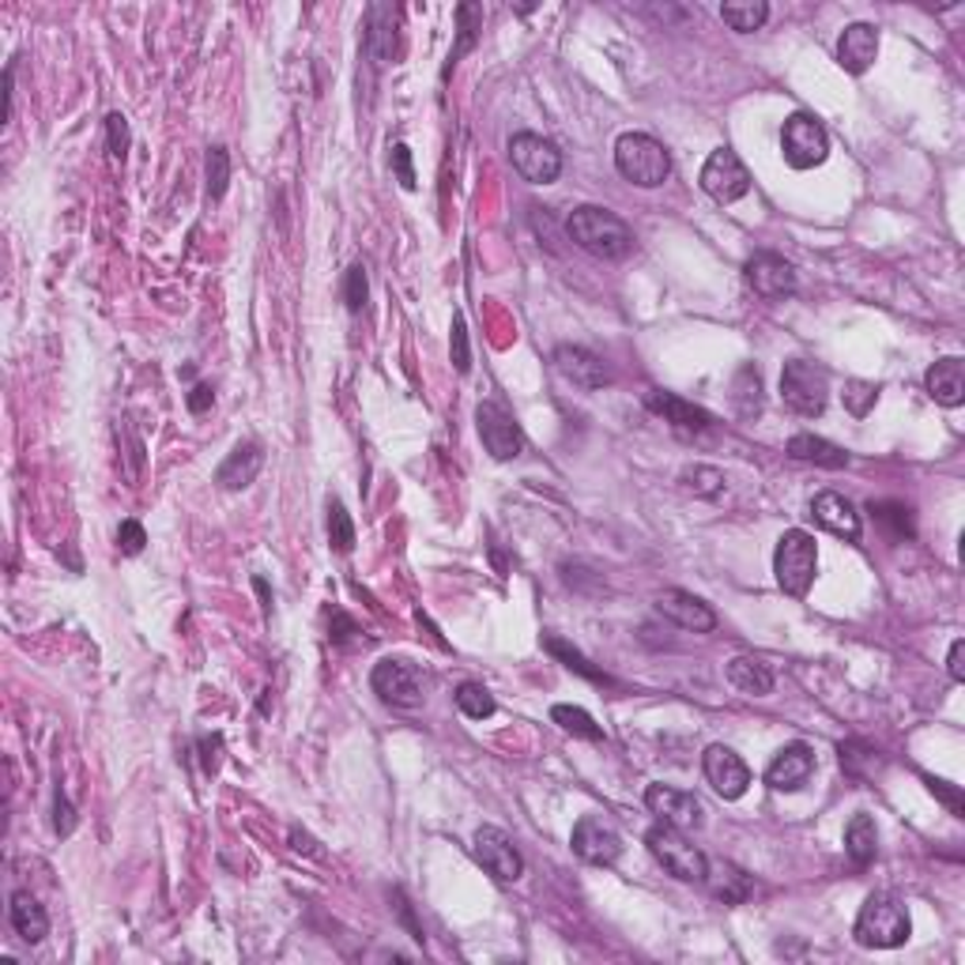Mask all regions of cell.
Wrapping results in <instances>:
<instances>
[{"label":"cell","instance_id":"cell-50","mask_svg":"<svg viewBox=\"0 0 965 965\" xmlns=\"http://www.w3.org/2000/svg\"><path fill=\"white\" fill-rule=\"evenodd\" d=\"M946 672H951L954 683H965V641L954 638L951 641V657H946Z\"/></svg>","mask_w":965,"mask_h":965},{"label":"cell","instance_id":"cell-24","mask_svg":"<svg viewBox=\"0 0 965 965\" xmlns=\"http://www.w3.org/2000/svg\"><path fill=\"white\" fill-rule=\"evenodd\" d=\"M260 468H265V449H260V441H246V446H238L220 464L215 483H220L223 491H246V486L260 475Z\"/></svg>","mask_w":965,"mask_h":965},{"label":"cell","instance_id":"cell-49","mask_svg":"<svg viewBox=\"0 0 965 965\" xmlns=\"http://www.w3.org/2000/svg\"><path fill=\"white\" fill-rule=\"evenodd\" d=\"M393 170L404 189H415V170H412V147L407 144H393Z\"/></svg>","mask_w":965,"mask_h":965},{"label":"cell","instance_id":"cell-52","mask_svg":"<svg viewBox=\"0 0 965 965\" xmlns=\"http://www.w3.org/2000/svg\"><path fill=\"white\" fill-rule=\"evenodd\" d=\"M393 898H396V912H400V920H404V924H407V932H412V939H415V943H426L423 928L415 924V917H412V906H407V898H404V894H400V890L393 894Z\"/></svg>","mask_w":965,"mask_h":965},{"label":"cell","instance_id":"cell-30","mask_svg":"<svg viewBox=\"0 0 965 965\" xmlns=\"http://www.w3.org/2000/svg\"><path fill=\"white\" fill-rule=\"evenodd\" d=\"M875 852H879V830H875V819L872 815H852V822L845 826V856L852 860V867L875 864Z\"/></svg>","mask_w":965,"mask_h":965},{"label":"cell","instance_id":"cell-39","mask_svg":"<svg viewBox=\"0 0 965 965\" xmlns=\"http://www.w3.org/2000/svg\"><path fill=\"white\" fill-rule=\"evenodd\" d=\"M328 543H333V551L340 554H351L355 551V525L351 517H347L344 502H328Z\"/></svg>","mask_w":965,"mask_h":965},{"label":"cell","instance_id":"cell-31","mask_svg":"<svg viewBox=\"0 0 965 965\" xmlns=\"http://www.w3.org/2000/svg\"><path fill=\"white\" fill-rule=\"evenodd\" d=\"M480 31H483V8L480 4H460L457 8V46L449 49V60H446V72H441V80H446V76L457 68V60L475 46Z\"/></svg>","mask_w":965,"mask_h":965},{"label":"cell","instance_id":"cell-25","mask_svg":"<svg viewBox=\"0 0 965 965\" xmlns=\"http://www.w3.org/2000/svg\"><path fill=\"white\" fill-rule=\"evenodd\" d=\"M367 54L373 65H389L396 57V8L370 4L367 12Z\"/></svg>","mask_w":965,"mask_h":965},{"label":"cell","instance_id":"cell-17","mask_svg":"<svg viewBox=\"0 0 965 965\" xmlns=\"http://www.w3.org/2000/svg\"><path fill=\"white\" fill-rule=\"evenodd\" d=\"M657 611L664 615L667 622L683 626L691 633H712L717 630V611L698 599L694 593H683V588H667V593L657 596Z\"/></svg>","mask_w":965,"mask_h":965},{"label":"cell","instance_id":"cell-35","mask_svg":"<svg viewBox=\"0 0 965 965\" xmlns=\"http://www.w3.org/2000/svg\"><path fill=\"white\" fill-rule=\"evenodd\" d=\"M720 20L739 34H751L770 20V4L766 0H732V4L720 8Z\"/></svg>","mask_w":965,"mask_h":965},{"label":"cell","instance_id":"cell-5","mask_svg":"<svg viewBox=\"0 0 965 965\" xmlns=\"http://www.w3.org/2000/svg\"><path fill=\"white\" fill-rule=\"evenodd\" d=\"M646 845L657 856V864L664 867L667 875H675L680 883L706 879L709 856L698 845H691V841L683 838V830H675V826H664V822L653 826V830L646 833Z\"/></svg>","mask_w":965,"mask_h":965},{"label":"cell","instance_id":"cell-48","mask_svg":"<svg viewBox=\"0 0 965 965\" xmlns=\"http://www.w3.org/2000/svg\"><path fill=\"white\" fill-rule=\"evenodd\" d=\"M54 830L60 833V838H68V833L76 830V811H72V804H68L65 788H57V796H54Z\"/></svg>","mask_w":965,"mask_h":965},{"label":"cell","instance_id":"cell-18","mask_svg":"<svg viewBox=\"0 0 965 965\" xmlns=\"http://www.w3.org/2000/svg\"><path fill=\"white\" fill-rule=\"evenodd\" d=\"M815 773V751L807 743H788L773 754V762L766 766V785L773 793H796L811 781Z\"/></svg>","mask_w":965,"mask_h":965},{"label":"cell","instance_id":"cell-51","mask_svg":"<svg viewBox=\"0 0 965 965\" xmlns=\"http://www.w3.org/2000/svg\"><path fill=\"white\" fill-rule=\"evenodd\" d=\"M212 400H215L212 385H193V393L186 396V404H189V412H193V415H204L207 407H212Z\"/></svg>","mask_w":965,"mask_h":965},{"label":"cell","instance_id":"cell-38","mask_svg":"<svg viewBox=\"0 0 965 965\" xmlns=\"http://www.w3.org/2000/svg\"><path fill=\"white\" fill-rule=\"evenodd\" d=\"M872 513L879 525H886L894 532V540H912V509L901 506V502H872Z\"/></svg>","mask_w":965,"mask_h":965},{"label":"cell","instance_id":"cell-33","mask_svg":"<svg viewBox=\"0 0 965 965\" xmlns=\"http://www.w3.org/2000/svg\"><path fill=\"white\" fill-rule=\"evenodd\" d=\"M838 754H841V770H845L852 781H867L883 766L879 751H875L872 743H864V739H845V743L838 747Z\"/></svg>","mask_w":965,"mask_h":965},{"label":"cell","instance_id":"cell-41","mask_svg":"<svg viewBox=\"0 0 965 965\" xmlns=\"http://www.w3.org/2000/svg\"><path fill=\"white\" fill-rule=\"evenodd\" d=\"M683 483L691 486L698 498H720V494H725V472H717V468H709V464L686 468Z\"/></svg>","mask_w":965,"mask_h":965},{"label":"cell","instance_id":"cell-11","mask_svg":"<svg viewBox=\"0 0 965 965\" xmlns=\"http://www.w3.org/2000/svg\"><path fill=\"white\" fill-rule=\"evenodd\" d=\"M475 426H480V438L494 460H513L525 449V434H520L517 419L502 404H494V400H483L475 407Z\"/></svg>","mask_w":965,"mask_h":965},{"label":"cell","instance_id":"cell-23","mask_svg":"<svg viewBox=\"0 0 965 965\" xmlns=\"http://www.w3.org/2000/svg\"><path fill=\"white\" fill-rule=\"evenodd\" d=\"M924 389H928V396H932L935 404L962 407L965 404V362L954 359V355L932 362L928 373H924Z\"/></svg>","mask_w":965,"mask_h":965},{"label":"cell","instance_id":"cell-46","mask_svg":"<svg viewBox=\"0 0 965 965\" xmlns=\"http://www.w3.org/2000/svg\"><path fill=\"white\" fill-rule=\"evenodd\" d=\"M106 141H110V155H114V159H125V152H128V121H125V114H110L106 117Z\"/></svg>","mask_w":965,"mask_h":965},{"label":"cell","instance_id":"cell-26","mask_svg":"<svg viewBox=\"0 0 965 965\" xmlns=\"http://www.w3.org/2000/svg\"><path fill=\"white\" fill-rule=\"evenodd\" d=\"M8 917H12V928H15V935H20L23 943L38 946L42 939L49 935V917H46L42 901L34 898L31 890H15V894H12V906H8Z\"/></svg>","mask_w":965,"mask_h":965},{"label":"cell","instance_id":"cell-9","mask_svg":"<svg viewBox=\"0 0 965 965\" xmlns=\"http://www.w3.org/2000/svg\"><path fill=\"white\" fill-rule=\"evenodd\" d=\"M509 159H513V170H517L525 181H532V186H551V181H559V173H562V152L540 133L513 136Z\"/></svg>","mask_w":965,"mask_h":965},{"label":"cell","instance_id":"cell-55","mask_svg":"<svg viewBox=\"0 0 965 965\" xmlns=\"http://www.w3.org/2000/svg\"><path fill=\"white\" fill-rule=\"evenodd\" d=\"M215 743H220V736H215L212 743H207V739H204V743H200V747H204V751H207V747H215ZM204 770H207V773H215V754H204Z\"/></svg>","mask_w":965,"mask_h":965},{"label":"cell","instance_id":"cell-42","mask_svg":"<svg viewBox=\"0 0 965 965\" xmlns=\"http://www.w3.org/2000/svg\"><path fill=\"white\" fill-rule=\"evenodd\" d=\"M841 396H845V412L849 415L867 419V415H872V407L879 404V385H872V381H849Z\"/></svg>","mask_w":965,"mask_h":965},{"label":"cell","instance_id":"cell-6","mask_svg":"<svg viewBox=\"0 0 965 965\" xmlns=\"http://www.w3.org/2000/svg\"><path fill=\"white\" fill-rule=\"evenodd\" d=\"M781 396H785V404L796 415L815 419V415L826 412V400H830V373L807 359L785 362V370H781Z\"/></svg>","mask_w":965,"mask_h":965},{"label":"cell","instance_id":"cell-27","mask_svg":"<svg viewBox=\"0 0 965 965\" xmlns=\"http://www.w3.org/2000/svg\"><path fill=\"white\" fill-rule=\"evenodd\" d=\"M702 883H706L712 898L725 901V906H739V901L751 898V875L739 872V867L728 864V860H709L706 879Z\"/></svg>","mask_w":965,"mask_h":965},{"label":"cell","instance_id":"cell-21","mask_svg":"<svg viewBox=\"0 0 965 965\" xmlns=\"http://www.w3.org/2000/svg\"><path fill=\"white\" fill-rule=\"evenodd\" d=\"M554 367H559L562 378H570L573 385L581 389H604L611 385V367H607L599 355L585 351V347H573V344H562L559 351H554Z\"/></svg>","mask_w":965,"mask_h":965},{"label":"cell","instance_id":"cell-20","mask_svg":"<svg viewBox=\"0 0 965 965\" xmlns=\"http://www.w3.org/2000/svg\"><path fill=\"white\" fill-rule=\"evenodd\" d=\"M747 283L762 299H788L796 294V268L777 254H754L747 260Z\"/></svg>","mask_w":965,"mask_h":965},{"label":"cell","instance_id":"cell-47","mask_svg":"<svg viewBox=\"0 0 965 965\" xmlns=\"http://www.w3.org/2000/svg\"><path fill=\"white\" fill-rule=\"evenodd\" d=\"M144 543H147V532H144L141 520H121V528H117V547H121V551L141 554Z\"/></svg>","mask_w":965,"mask_h":965},{"label":"cell","instance_id":"cell-37","mask_svg":"<svg viewBox=\"0 0 965 965\" xmlns=\"http://www.w3.org/2000/svg\"><path fill=\"white\" fill-rule=\"evenodd\" d=\"M453 698H457V709L464 712L468 720H486V717H494V709H498L483 683H460Z\"/></svg>","mask_w":965,"mask_h":965},{"label":"cell","instance_id":"cell-29","mask_svg":"<svg viewBox=\"0 0 965 965\" xmlns=\"http://www.w3.org/2000/svg\"><path fill=\"white\" fill-rule=\"evenodd\" d=\"M793 460H804V464H819V468H845L849 464V453L841 446H833V441L826 438H815V434H796V438H788V449H785Z\"/></svg>","mask_w":965,"mask_h":965},{"label":"cell","instance_id":"cell-12","mask_svg":"<svg viewBox=\"0 0 965 965\" xmlns=\"http://www.w3.org/2000/svg\"><path fill=\"white\" fill-rule=\"evenodd\" d=\"M472 849H475V860H480L498 883H517L520 875H525V860H520L509 833L498 830V826H480Z\"/></svg>","mask_w":965,"mask_h":965},{"label":"cell","instance_id":"cell-7","mask_svg":"<svg viewBox=\"0 0 965 965\" xmlns=\"http://www.w3.org/2000/svg\"><path fill=\"white\" fill-rule=\"evenodd\" d=\"M781 155L793 170H815L830 155V136L822 121L811 114H793L781 128Z\"/></svg>","mask_w":965,"mask_h":965},{"label":"cell","instance_id":"cell-36","mask_svg":"<svg viewBox=\"0 0 965 965\" xmlns=\"http://www.w3.org/2000/svg\"><path fill=\"white\" fill-rule=\"evenodd\" d=\"M551 720L562 728V732H570V736L593 739V743H607L604 728H599L596 720L588 717V712L581 709V706H554V709H551Z\"/></svg>","mask_w":965,"mask_h":965},{"label":"cell","instance_id":"cell-2","mask_svg":"<svg viewBox=\"0 0 965 965\" xmlns=\"http://www.w3.org/2000/svg\"><path fill=\"white\" fill-rule=\"evenodd\" d=\"M909 932H912L909 912L894 894H872V898L864 901V909H860L856 928H852L856 943L867 946V951H894V946H906Z\"/></svg>","mask_w":965,"mask_h":965},{"label":"cell","instance_id":"cell-4","mask_svg":"<svg viewBox=\"0 0 965 965\" xmlns=\"http://www.w3.org/2000/svg\"><path fill=\"white\" fill-rule=\"evenodd\" d=\"M773 573H777V585L785 588V596L804 599L815 585V573H819V547H815V536L804 532V528H788L777 540V551H773Z\"/></svg>","mask_w":965,"mask_h":965},{"label":"cell","instance_id":"cell-14","mask_svg":"<svg viewBox=\"0 0 965 965\" xmlns=\"http://www.w3.org/2000/svg\"><path fill=\"white\" fill-rule=\"evenodd\" d=\"M702 770H706V781L720 799H739L747 788H751V770H747V762L725 743L706 747V754H702Z\"/></svg>","mask_w":965,"mask_h":965},{"label":"cell","instance_id":"cell-45","mask_svg":"<svg viewBox=\"0 0 965 965\" xmlns=\"http://www.w3.org/2000/svg\"><path fill=\"white\" fill-rule=\"evenodd\" d=\"M449 355H453L457 373H468V370H472V351H468V325H464V313H453V340H449Z\"/></svg>","mask_w":965,"mask_h":965},{"label":"cell","instance_id":"cell-40","mask_svg":"<svg viewBox=\"0 0 965 965\" xmlns=\"http://www.w3.org/2000/svg\"><path fill=\"white\" fill-rule=\"evenodd\" d=\"M231 186V152L215 144L207 152V200H223Z\"/></svg>","mask_w":965,"mask_h":965},{"label":"cell","instance_id":"cell-22","mask_svg":"<svg viewBox=\"0 0 965 965\" xmlns=\"http://www.w3.org/2000/svg\"><path fill=\"white\" fill-rule=\"evenodd\" d=\"M879 57V31L872 23H849L838 38V65L852 76H864Z\"/></svg>","mask_w":965,"mask_h":965},{"label":"cell","instance_id":"cell-32","mask_svg":"<svg viewBox=\"0 0 965 965\" xmlns=\"http://www.w3.org/2000/svg\"><path fill=\"white\" fill-rule=\"evenodd\" d=\"M543 649L547 653H551L554 660H562V664L570 667V672H577V675H585L588 683H599V686H615V680L607 672H599V667H593V660H588L585 653H581V649H573L570 641H562V638H554V633H547L543 638Z\"/></svg>","mask_w":965,"mask_h":965},{"label":"cell","instance_id":"cell-56","mask_svg":"<svg viewBox=\"0 0 965 965\" xmlns=\"http://www.w3.org/2000/svg\"><path fill=\"white\" fill-rule=\"evenodd\" d=\"M254 585H257V593H260V599H265V611H268V607H272V604H268V585H265V581H260V577L254 581Z\"/></svg>","mask_w":965,"mask_h":965},{"label":"cell","instance_id":"cell-16","mask_svg":"<svg viewBox=\"0 0 965 965\" xmlns=\"http://www.w3.org/2000/svg\"><path fill=\"white\" fill-rule=\"evenodd\" d=\"M646 407L653 415H660V419L672 426L675 434H683V438H694V434L712 430V415L706 412V407L691 404V400H683L675 393H664V389H649Z\"/></svg>","mask_w":965,"mask_h":965},{"label":"cell","instance_id":"cell-1","mask_svg":"<svg viewBox=\"0 0 965 965\" xmlns=\"http://www.w3.org/2000/svg\"><path fill=\"white\" fill-rule=\"evenodd\" d=\"M566 234H570L573 246L585 249V254L596 260H622V257H630V249H633V231L626 227L615 212L596 207V204L573 207L570 220H566Z\"/></svg>","mask_w":965,"mask_h":965},{"label":"cell","instance_id":"cell-3","mask_svg":"<svg viewBox=\"0 0 965 965\" xmlns=\"http://www.w3.org/2000/svg\"><path fill=\"white\" fill-rule=\"evenodd\" d=\"M615 170H619L630 186L657 189L664 186L667 173H672V155L649 133H622L619 141H615Z\"/></svg>","mask_w":965,"mask_h":965},{"label":"cell","instance_id":"cell-53","mask_svg":"<svg viewBox=\"0 0 965 965\" xmlns=\"http://www.w3.org/2000/svg\"><path fill=\"white\" fill-rule=\"evenodd\" d=\"M351 633H359V626H355V619H347L344 611H333V633H328V638H333L336 646H344V641L351 638Z\"/></svg>","mask_w":965,"mask_h":965},{"label":"cell","instance_id":"cell-43","mask_svg":"<svg viewBox=\"0 0 965 965\" xmlns=\"http://www.w3.org/2000/svg\"><path fill=\"white\" fill-rule=\"evenodd\" d=\"M367 299H370V283H367V268H362V260H355L351 268H347L344 276V302L351 313H362L367 310Z\"/></svg>","mask_w":965,"mask_h":965},{"label":"cell","instance_id":"cell-28","mask_svg":"<svg viewBox=\"0 0 965 965\" xmlns=\"http://www.w3.org/2000/svg\"><path fill=\"white\" fill-rule=\"evenodd\" d=\"M725 672H728V683H732L736 691L754 694V698H766V694L773 691V672H770L766 660H759V657H736V660H728Z\"/></svg>","mask_w":965,"mask_h":965},{"label":"cell","instance_id":"cell-10","mask_svg":"<svg viewBox=\"0 0 965 965\" xmlns=\"http://www.w3.org/2000/svg\"><path fill=\"white\" fill-rule=\"evenodd\" d=\"M702 189L717 200V204H732V200L751 193V173H747L743 159L732 147H717L702 167Z\"/></svg>","mask_w":965,"mask_h":965},{"label":"cell","instance_id":"cell-34","mask_svg":"<svg viewBox=\"0 0 965 965\" xmlns=\"http://www.w3.org/2000/svg\"><path fill=\"white\" fill-rule=\"evenodd\" d=\"M732 404L739 419H754L762 412V373L754 367H739L732 381Z\"/></svg>","mask_w":965,"mask_h":965},{"label":"cell","instance_id":"cell-15","mask_svg":"<svg viewBox=\"0 0 965 965\" xmlns=\"http://www.w3.org/2000/svg\"><path fill=\"white\" fill-rule=\"evenodd\" d=\"M570 845L585 864H596V867H611L615 860L622 856V838L615 833V826H607L604 819H593V815H585V819L573 826Z\"/></svg>","mask_w":965,"mask_h":965},{"label":"cell","instance_id":"cell-19","mask_svg":"<svg viewBox=\"0 0 965 965\" xmlns=\"http://www.w3.org/2000/svg\"><path fill=\"white\" fill-rule=\"evenodd\" d=\"M811 517H815V525H819V528H826L830 536H841V540H849V543H856L860 532H864V520H860L856 506H852L845 494H838V491L815 494Z\"/></svg>","mask_w":965,"mask_h":965},{"label":"cell","instance_id":"cell-13","mask_svg":"<svg viewBox=\"0 0 965 965\" xmlns=\"http://www.w3.org/2000/svg\"><path fill=\"white\" fill-rule=\"evenodd\" d=\"M646 807L664 826H675V830H702V826H706V807H702V799L694 793H683V788L649 785Z\"/></svg>","mask_w":965,"mask_h":965},{"label":"cell","instance_id":"cell-54","mask_svg":"<svg viewBox=\"0 0 965 965\" xmlns=\"http://www.w3.org/2000/svg\"><path fill=\"white\" fill-rule=\"evenodd\" d=\"M291 841H294V849H299V852H310V856H317V860L325 856V849H317V841H313L306 830H299V826L291 830Z\"/></svg>","mask_w":965,"mask_h":965},{"label":"cell","instance_id":"cell-8","mask_svg":"<svg viewBox=\"0 0 965 965\" xmlns=\"http://www.w3.org/2000/svg\"><path fill=\"white\" fill-rule=\"evenodd\" d=\"M370 686L385 706L419 709L423 706V675L412 660H378L370 672Z\"/></svg>","mask_w":965,"mask_h":965},{"label":"cell","instance_id":"cell-44","mask_svg":"<svg viewBox=\"0 0 965 965\" xmlns=\"http://www.w3.org/2000/svg\"><path fill=\"white\" fill-rule=\"evenodd\" d=\"M924 785L928 793H932L939 804H946V811L954 815V819H965V796L958 785H951V781H939V777H928L924 773Z\"/></svg>","mask_w":965,"mask_h":965}]
</instances>
